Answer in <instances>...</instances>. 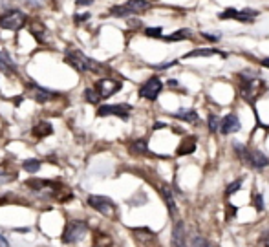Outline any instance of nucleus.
Here are the masks:
<instances>
[{"instance_id": "f257e3e1", "label": "nucleus", "mask_w": 269, "mask_h": 247, "mask_svg": "<svg viewBox=\"0 0 269 247\" xmlns=\"http://www.w3.org/2000/svg\"><path fill=\"white\" fill-rule=\"evenodd\" d=\"M238 79H240V96L244 97L247 103H254L260 96H264V92L267 90V85L262 79H258L256 75L249 73V71L238 73Z\"/></svg>"}, {"instance_id": "f03ea898", "label": "nucleus", "mask_w": 269, "mask_h": 247, "mask_svg": "<svg viewBox=\"0 0 269 247\" xmlns=\"http://www.w3.org/2000/svg\"><path fill=\"white\" fill-rule=\"evenodd\" d=\"M66 62L79 73H86V71H99L103 70V66L96 62L94 59L86 57L79 50H68L66 51Z\"/></svg>"}, {"instance_id": "7ed1b4c3", "label": "nucleus", "mask_w": 269, "mask_h": 247, "mask_svg": "<svg viewBox=\"0 0 269 247\" xmlns=\"http://www.w3.org/2000/svg\"><path fill=\"white\" fill-rule=\"evenodd\" d=\"M234 152L238 154L242 161H245L253 169H264V167L269 165V157L265 156L264 152L256 150V148H247L242 143H234Z\"/></svg>"}, {"instance_id": "20e7f679", "label": "nucleus", "mask_w": 269, "mask_h": 247, "mask_svg": "<svg viewBox=\"0 0 269 247\" xmlns=\"http://www.w3.org/2000/svg\"><path fill=\"white\" fill-rule=\"evenodd\" d=\"M147 10H150V2L148 0H128L125 4L116 6L110 10L112 17H130V15H141Z\"/></svg>"}, {"instance_id": "39448f33", "label": "nucleus", "mask_w": 269, "mask_h": 247, "mask_svg": "<svg viewBox=\"0 0 269 247\" xmlns=\"http://www.w3.org/2000/svg\"><path fill=\"white\" fill-rule=\"evenodd\" d=\"M88 234V225L84 222H79V220H70L64 227V232H62V242L66 245H73V243L81 242L82 238Z\"/></svg>"}, {"instance_id": "423d86ee", "label": "nucleus", "mask_w": 269, "mask_h": 247, "mask_svg": "<svg viewBox=\"0 0 269 247\" xmlns=\"http://www.w3.org/2000/svg\"><path fill=\"white\" fill-rule=\"evenodd\" d=\"M24 24H26V15L19 10L6 11L4 15H0V28H2V30L17 31V30H21Z\"/></svg>"}, {"instance_id": "0eeeda50", "label": "nucleus", "mask_w": 269, "mask_h": 247, "mask_svg": "<svg viewBox=\"0 0 269 247\" xmlns=\"http://www.w3.org/2000/svg\"><path fill=\"white\" fill-rule=\"evenodd\" d=\"M88 205L92 209H96L97 212H101L103 216L107 218L116 216V203L107 196H90L88 198Z\"/></svg>"}, {"instance_id": "6e6552de", "label": "nucleus", "mask_w": 269, "mask_h": 247, "mask_svg": "<svg viewBox=\"0 0 269 247\" xmlns=\"http://www.w3.org/2000/svg\"><path fill=\"white\" fill-rule=\"evenodd\" d=\"M260 13L256 10H233V8H229V10L222 11L218 15L220 21H238V22H253Z\"/></svg>"}, {"instance_id": "1a4fd4ad", "label": "nucleus", "mask_w": 269, "mask_h": 247, "mask_svg": "<svg viewBox=\"0 0 269 247\" xmlns=\"http://www.w3.org/2000/svg\"><path fill=\"white\" fill-rule=\"evenodd\" d=\"M163 90V83L157 79V77H150L145 85L139 88V96L143 97V99H148V101H156L157 96L161 94Z\"/></svg>"}, {"instance_id": "9d476101", "label": "nucleus", "mask_w": 269, "mask_h": 247, "mask_svg": "<svg viewBox=\"0 0 269 247\" xmlns=\"http://www.w3.org/2000/svg\"><path fill=\"white\" fill-rule=\"evenodd\" d=\"M130 112H132V106L128 105H105L101 106L99 110H97V116L99 117H105V116H117L121 117V119H125L127 121L128 116H130Z\"/></svg>"}, {"instance_id": "9b49d317", "label": "nucleus", "mask_w": 269, "mask_h": 247, "mask_svg": "<svg viewBox=\"0 0 269 247\" xmlns=\"http://www.w3.org/2000/svg\"><path fill=\"white\" fill-rule=\"evenodd\" d=\"M119 88H121V83L114 81V79H101V81L96 85V90L99 92L101 99H108V97H112L114 94L119 92Z\"/></svg>"}, {"instance_id": "f8f14e48", "label": "nucleus", "mask_w": 269, "mask_h": 247, "mask_svg": "<svg viewBox=\"0 0 269 247\" xmlns=\"http://www.w3.org/2000/svg\"><path fill=\"white\" fill-rule=\"evenodd\" d=\"M170 247H189L187 245V234H185V225H183L182 220H178L172 227V240H170Z\"/></svg>"}, {"instance_id": "ddd939ff", "label": "nucleus", "mask_w": 269, "mask_h": 247, "mask_svg": "<svg viewBox=\"0 0 269 247\" xmlns=\"http://www.w3.org/2000/svg\"><path fill=\"white\" fill-rule=\"evenodd\" d=\"M242 128V123H240L238 116H234V114H229L222 119V125H220V132L229 136V134H234V132H240Z\"/></svg>"}, {"instance_id": "4468645a", "label": "nucleus", "mask_w": 269, "mask_h": 247, "mask_svg": "<svg viewBox=\"0 0 269 247\" xmlns=\"http://www.w3.org/2000/svg\"><path fill=\"white\" fill-rule=\"evenodd\" d=\"M30 96L35 103H48L50 99L55 97V94L50 90H46V88H42V86H39V85H30Z\"/></svg>"}, {"instance_id": "2eb2a0df", "label": "nucleus", "mask_w": 269, "mask_h": 247, "mask_svg": "<svg viewBox=\"0 0 269 247\" xmlns=\"http://www.w3.org/2000/svg\"><path fill=\"white\" fill-rule=\"evenodd\" d=\"M0 71L6 73V75H13L17 73V64L11 61L10 53L6 50H0Z\"/></svg>"}, {"instance_id": "dca6fc26", "label": "nucleus", "mask_w": 269, "mask_h": 247, "mask_svg": "<svg viewBox=\"0 0 269 247\" xmlns=\"http://www.w3.org/2000/svg\"><path fill=\"white\" fill-rule=\"evenodd\" d=\"M214 55L225 57V53L220 50H214V48H200V50L189 51L187 55H185V59H193V57H214Z\"/></svg>"}, {"instance_id": "f3484780", "label": "nucleus", "mask_w": 269, "mask_h": 247, "mask_svg": "<svg viewBox=\"0 0 269 247\" xmlns=\"http://www.w3.org/2000/svg\"><path fill=\"white\" fill-rule=\"evenodd\" d=\"M161 196H163V200H165V203H167L168 214L174 216V214H176V202H174V198H172V191H170V187L168 185L161 187Z\"/></svg>"}, {"instance_id": "a211bd4d", "label": "nucleus", "mask_w": 269, "mask_h": 247, "mask_svg": "<svg viewBox=\"0 0 269 247\" xmlns=\"http://www.w3.org/2000/svg\"><path fill=\"white\" fill-rule=\"evenodd\" d=\"M51 132H53V126L50 125L48 121H41L39 125L33 128V134H35L37 137H48V136H51Z\"/></svg>"}, {"instance_id": "6ab92c4d", "label": "nucleus", "mask_w": 269, "mask_h": 247, "mask_svg": "<svg viewBox=\"0 0 269 247\" xmlns=\"http://www.w3.org/2000/svg\"><path fill=\"white\" fill-rule=\"evenodd\" d=\"M176 119H182V121H187V123H198V114L194 110H178L174 114Z\"/></svg>"}, {"instance_id": "aec40b11", "label": "nucleus", "mask_w": 269, "mask_h": 247, "mask_svg": "<svg viewBox=\"0 0 269 247\" xmlns=\"http://www.w3.org/2000/svg\"><path fill=\"white\" fill-rule=\"evenodd\" d=\"M196 150V139L194 137H187L185 141L182 143V146L178 148V156H185V154H191V152Z\"/></svg>"}, {"instance_id": "412c9836", "label": "nucleus", "mask_w": 269, "mask_h": 247, "mask_svg": "<svg viewBox=\"0 0 269 247\" xmlns=\"http://www.w3.org/2000/svg\"><path fill=\"white\" fill-rule=\"evenodd\" d=\"M191 247H216L213 242H209L205 236H200V234H193L191 236Z\"/></svg>"}, {"instance_id": "4be33fe9", "label": "nucleus", "mask_w": 269, "mask_h": 247, "mask_svg": "<svg viewBox=\"0 0 269 247\" xmlns=\"http://www.w3.org/2000/svg\"><path fill=\"white\" fill-rule=\"evenodd\" d=\"M42 161L41 159H26L24 163H22V169H24L26 172H30V174H35L39 169H41Z\"/></svg>"}, {"instance_id": "5701e85b", "label": "nucleus", "mask_w": 269, "mask_h": 247, "mask_svg": "<svg viewBox=\"0 0 269 247\" xmlns=\"http://www.w3.org/2000/svg\"><path fill=\"white\" fill-rule=\"evenodd\" d=\"M130 150H132V154H148L147 141H145V139H137V141L132 143Z\"/></svg>"}, {"instance_id": "b1692460", "label": "nucleus", "mask_w": 269, "mask_h": 247, "mask_svg": "<svg viewBox=\"0 0 269 247\" xmlns=\"http://www.w3.org/2000/svg\"><path fill=\"white\" fill-rule=\"evenodd\" d=\"M15 180H17V172H10L0 169V185H6V183L10 182H15Z\"/></svg>"}, {"instance_id": "393cba45", "label": "nucleus", "mask_w": 269, "mask_h": 247, "mask_svg": "<svg viewBox=\"0 0 269 247\" xmlns=\"http://www.w3.org/2000/svg\"><path fill=\"white\" fill-rule=\"evenodd\" d=\"M183 39H191V31L189 30H180L172 35L165 37V41H183Z\"/></svg>"}, {"instance_id": "a878e982", "label": "nucleus", "mask_w": 269, "mask_h": 247, "mask_svg": "<svg viewBox=\"0 0 269 247\" xmlns=\"http://www.w3.org/2000/svg\"><path fill=\"white\" fill-rule=\"evenodd\" d=\"M84 97H86L88 103H94V105L101 101V96H99V92H97L96 88H88V90L84 92Z\"/></svg>"}, {"instance_id": "bb28decb", "label": "nucleus", "mask_w": 269, "mask_h": 247, "mask_svg": "<svg viewBox=\"0 0 269 247\" xmlns=\"http://www.w3.org/2000/svg\"><path fill=\"white\" fill-rule=\"evenodd\" d=\"M242 183H244V180H242V178H240V180H236V182H233V183H231V185L227 187V191H225V194H227V196H233L234 192L240 191V187H242Z\"/></svg>"}, {"instance_id": "cd10ccee", "label": "nucleus", "mask_w": 269, "mask_h": 247, "mask_svg": "<svg viewBox=\"0 0 269 247\" xmlns=\"http://www.w3.org/2000/svg\"><path fill=\"white\" fill-rule=\"evenodd\" d=\"M145 35L152 37V39H159V37H163V28H147Z\"/></svg>"}, {"instance_id": "c85d7f7f", "label": "nucleus", "mask_w": 269, "mask_h": 247, "mask_svg": "<svg viewBox=\"0 0 269 247\" xmlns=\"http://www.w3.org/2000/svg\"><path fill=\"white\" fill-rule=\"evenodd\" d=\"M207 123H209V128H211L213 132H218L220 130V125H222V121H220L216 116H209Z\"/></svg>"}, {"instance_id": "c756f323", "label": "nucleus", "mask_w": 269, "mask_h": 247, "mask_svg": "<svg viewBox=\"0 0 269 247\" xmlns=\"http://www.w3.org/2000/svg\"><path fill=\"white\" fill-rule=\"evenodd\" d=\"M254 207H256V211H264V198L260 194H254Z\"/></svg>"}, {"instance_id": "7c9ffc66", "label": "nucleus", "mask_w": 269, "mask_h": 247, "mask_svg": "<svg viewBox=\"0 0 269 247\" xmlns=\"http://www.w3.org/2000/svg\"><path fill=\"white\" fill-rule=\"evenodd\" d=\"M92 2H94V0H77L75 4L79 6V8H82V6H90Z\"/></svg>"}, {"instance_id": "2f4dec72", "label": "nucleus", "mask_w": 269, "mask_h": 247, "mask_svg": "<svg viewBox=\"0 0 269 247\" xmlns=\"http://www.w3.org/2000/svg\"><path fill=\"white\" fill-rule=\"evenodd\" d=\"M0 247H10V243H8V240L4 238L2 232H0Z\"/></svg>"}, {"instance_id": "473e14b6", "label": "nucleus", "mask_w": 269, "mask_h": 247, "mask_svg": "<svg viewBox=\"0 0 269 247\" xmlns=\"http://www.w3.org/2000/svg\"><path fill=\"white\" fill-rule=\"evenodd\" d=\"M202 35L203 37H205V39H207V41H218V37H216V35H209V33H202Z\"/></svg>"}, {"instance_id": "72a5a7b5", "label": "nucleus", "mask_w": 269, "mask_h": 247, "mask_svg": "<svg viewBox=\"0 0 269 247\" xmlns=\"http://www.w3.org/2000/svg\"><path fill=\"white\" fill-rule=\"evenodd\" d=\"M262 243H264V247H269V232H265L262 236Z\"/></svg>"}, {"instance_id": "f704fd0d", "label": "nucleus", "mask_w": 269, "mask_h": 247, "mask_svg": "<svg viewBox=\"0 0 269 247\" xmlns=\"http://www.w3.org/2000/svg\"><path fill=\"white\" fill-rule=\"evenodd\" d=\"M28 4H31V6H41V4H42V0H28Z\"/></svg>"}, {"instance_id": "c9c22d12", "label": "nucleus", "mask_w": 269, "mask_h": 247, "mask_svg": "<svg viewBox=\"0 0 269 247\" xmlns=\"http://www.w3.org/2000/svg\"><path fill=\"white\" fill-rule=\"evenodd\" d=\"M260 64H262V66H265V68H269V57H265V59H262V61H260Z\"/></svg>"}, {"instance_id": "e433bc0d", "label": "nucleus", "mask_w": 269, "mask_h": 247, "mask_svg": "<svg viewBox=\"0 0 269 247\" xmlns=\"http://www.w3.org/2000/svg\"><path fill=\"white\" fill-rule=\"evenodd\" d=\"M152 2H159V0H152Z\"/></svg>"}, {"instance_id": "4c0bfd02", "label": "nucleus", "mask_w": 269, "mask_h": 247, "mask_svg": "<svg viewBox=\"0 0 269 247\" xmlns=\"http://www.w3.org/2000/svg\"><path fill=\"white\" fill-rule=\"evenodd\" d=\"M0 50H2V48H0Z\"/></svg>"}]
</instances>
